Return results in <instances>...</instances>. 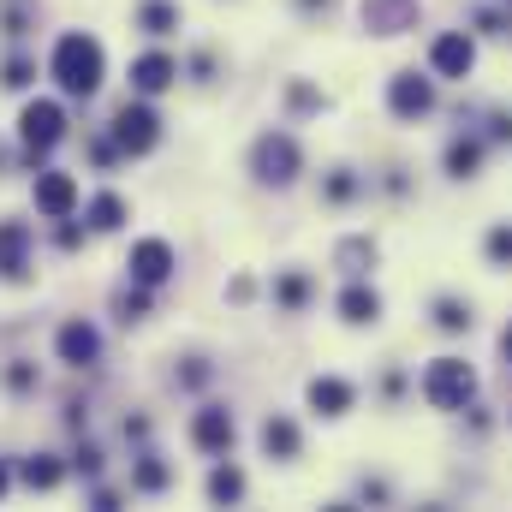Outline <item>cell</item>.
Segmentation results:
<instances>
[{
	"label": "cell",
	"mask_w": 512,
	"mask_h": 512,
	"mask_svg": "<svg viewBox=\"0 0 512 512\" xmlns=\"http://www.w3.org/2000/svg\"><path fill=\"white\" fill-rule=\"evenodd\" d=\"M48 72H54V84H60L66 96H96V90H102V78H108V54H102V42H96V36L66 30V36L54 42Z\"/></svg>",
	"instance_id": "6da1fadb"
},
{
	"label": "cell",
	"mask_w": 512,
	"mask_h": 512,
	"mask_svg": "<svg viewBox=\"0 0 512 512\" xmlns=\"http://www.w3.org/2000/svg\"><path fill=\"white\" fill-rule=\"evenodd\" d=\"M423 399H429L435 411H465V405L477 399V370H471L465 358H435V364L423 370Z\"/></svg>",
	"instance_id": "7a4b0ae2"
},
{
	"label": "cell",
	"mask_w": 512,
	"mask_h": 512,
	"mask_svg": "<svg viewBox=\"0 0 512 512\" xmlns=\"http://www.w3.org/2000/svg\"><path fill=\"white\" fill-rule=\"evenodd\" d=\"M251 173L262 185H292L298 173H304V149H298V137H286V131H262L251 143Z\"/></svg>",
	"instance_id": "3957f363"
},
{
	"label": "cell",
	"mask_w": 512,
	"mask_h": 512,
	"mask_svg": "<svg viewBox=\"0 0 512 512\" xmlns=\"http://www.w3.org/2000/svg\"><path fill=\"white\" fill-rule=\"evenodd\" d=\"M18 137H24L30 161H42V155L66 137V108H60V102H48V96L24 102V114H18Z\"/></svg>",
	"instance_id": "277c9868"
},
{
	"label": "cell",
	"mask_w": 512,
	"mask_h": 512,
	"mask_svg": "<svg viewBox=\"0 0 512 512\" xmlns=\"http://www.w3.org/2000/svg\"><path fill=\"white\" fill-rule=\"evenodd\" d=\"M155 143H161V120H155V108L126 102V108L114 114V149H120V155H149Z\"/></svg>",
	"instance_id": "5b68a950"
},
{
	"label": "cell",
	"mask_w": 512,
	"mask_h": 512,
	"mask_svg": "<svg viewBox=\"0 0 512 512\" xmlns=\"http://www.w3.org/2000/svg\"><path fill=\"white\" fill-rule=\"evenodd\" d=\"M387 108H393L399 120H423V114L435 108V78H429V72H393V78H387Z\"/></svg>",
	"instance_id": "8992f818"
},
{
	"label": "cell",
	"mask_w": 512,
	"mask_h": 512,
	"mask_svg": "<svg viewBox=\"0 0 512 512\" xmlns=\"http://www.w3.org/2000/svg\"><path fill=\"white\" fill-rule=\"evenodd\" d=\"M471 66H477V42L465 30H441L429 42V72L435 78H471Z\"/></svg>",
	"instance_id": "52a82bcc"
},
{
	"label": "cell",
	"mask_w": 512,
	"mask_h": 512,
	"mask_svg": "<svg viewBox=\"0 0 512 512\" xmlns=\"http://www.w3.org/2000/svg\"><path fill=\"white\" fill-rule=\"evenodd\" d=\"M358 18L370 36H405V30H417L423 6L417 0H358Z\"/></svg>",
	"instance_id": "ba28073f"
},
{
	"label": "cell",
	"mask_w": 512,
	"mask_h": 512,
	"mask_svg": "<svg viewBox=\"0 0 512 512\" xmlns=\"http://www.w3.org/2000/svg\"><path fill=\"white\" fill-rule=\"evenodd\" d=\"M54 352H60V364H72V370H90V364L102 358V334H96V322L72 316V322L54 334Z\"/></svg>",
	"instance_id": "9c48e42d"
},
{
	"label": "cell",
	"mask_w": 512,
	"mask_h": 512,
	"mask_svg": "<svg viewBox=\"0 0 512 512\" xmlns=\"http://www.w3.org/2000/svg\"><path fill=\"white\" fill-rule=\"evenodd\" d=\"M126 268H131V280H137V286H161V280H173L179 256H173V245H167V239H137Z\"/></svg>",
	"instance_id": "30bf717a"
},
{
	"label": "cell",
	"mask_w": 512,
	"mask_h": 512,
	"mask_svg": "<svg viewBox=\"0 0 512 512\" xmlns=\"http://www.w3.org/2000/svg\"><path fill=\"white\" fill-rule=\"evenodd\" d=\"M36 209L48 215V221H72V209H78V179L72 173H36Z\"/></svg>",
	"instance_id": "8fae6325"
},
{
	"label": "cell",
	"mask_w": 512,
	"mask_h": 512,
	"mask_svg": "<svg viewBox=\"0 0 512 512\" xmlns=\"http://www.w3.org/2000/svg\"><path fill=\"white\" fill-rule=\"evenodd\" d=\"M233 435H239V423H233V411H227V405H203V411L191 417V441H197L203 453H227V447H233Z\"/></svg>",
	"instance_id": "7c38bea8"
},
{
	"label": "cell",
	"mask_w": 512,
	"mask_h": 512,
	"mask_svg": "<svg viewBox=\"0 0 512 512\" xmlns=\"http://www.w3.org/2000/svg\"><path fill=\"white\" fill-rule=\"evenodd\" d=\"M173 78H179V60H173V54H161V48H149V54H137V60H131V90H137V96H161Z\"/></svg>",
	"instance_id": "4fadbf2b"
},
{
	"label": "cell",
	"mask_w": 512,
	"mask_h": 512,
	"mask_svg": "<svg viewBox=\"0 0 512 512\" xmlns=\"http://www.w3.org/2000/svg\"><path fill=\"white\" fill-rule=\"evenodd\" d=\"M334 310H340V322H346V328H376V322H382V292H376L370 280H352V286L340 292V304H334Z\"/></svg>",
	"instance_id": "5bb4252c"
},
{
	"label": "cell",
	"mask_w": 512,
	"mask_h": 512,
	"mask_svg": "<svg viewBox=\"0 0 512 512\" xmlns=\"http://www.w3.org/2000/svg\"><path fill=\"white\" fill-rule=\"evenodd\" d=\"M24 268H30V227L24 221H0V274L24 280Z\"/></svg>",
	"instance_id": "9a60e30c"
},
{
	"label": "cell",
	"mask_w": 512,
	"mask_h": 512,
	"mask_svg": "<svg viewBox=\"0 0 512 512\" xmlns=\"http://www.w3.org/2000/svg\"><path fill=\"white\" fill-rule=\"evenodd\" d=\"M304 399H310V411H322V417H346L352 411V382H340V376H316V382L304 387Z\"/></svg>",
	"instance_id": "2e32d148"
},
{
	"label": "cell",
	"mask_w": 512,
	"mask_h": 512,
	"mask_svg": "<svg viewBox=\"0 0 512 512\" xmlns=\"http://www.w3.org/2000/svg\"><path fill=\"white\" fill-rule=\"evenodd\" d=\"M298 447H304V435H298V423L274 411V417L262 423V453H268V459H298Z\"/></svg>",
	"instance_id": "e0dca14e"
},
{
	"label": "cell",
	"mask_w": 512,
	"mask_h": 512,
	"mask_svg": "<svg viewBox=\"0 0 512 512\" xmlns=\"http://www.w3.org/2000/svg\"><path fill=\"white\" fill-rule=\"evenodd\" d=\"M84 221H90L96 233H114V227L126 221V197H120V191H96L90 209H84Z\"/></svg>",
	"instance_id": "ac0fdd59"
},
{
	"label": "cell",
	"mask_w": 512,
	"mask_h": 512,
	"mask_svg": "<svg viewBox=\"0 0 512 512\" xmlns=\"http://www.w3.org/2000/svg\"><path fill=\"white\" fill-rule=\"evenodd\" d=\"M441 161H447V173H453V179H471V173L483 167V143H477V137H453Z\"/></svg>",
	"instance_id": "d6986e66"
},
{
	"label": "cell",
	"mask_w": 512,
	"mask_h": 512,
	"mask_svg": "<svg viewBox=\"0 0 512 512\" xmlns=\"http://www.w3.org/2000/svg\"><path fill=\"white\" fill-rule=\"evenodd\" d=\"M18 477H24L30 489H60V477H66V465H60L54 453H30V459L18 465Z\"/></svg>",
	"instance_id": "ffe728a7"
},
{
	"label": "cell",
	"mask_w": 512,
	"mask_h": 512,
	"mask_svg": "<svg viewBox=\"0 0 512 512\" xmlns=\"http://www.w3.org/2000/svg\"><path fill=\"white\" fill-rule=\"evenodd\" d=\"M137 30H149V36L179 30V6H173V0H143V6H137Z\"/></svg>",
	"instance_id": "44dd1931"
},
{
	"label": "cell",
	"mask_w": 512,
	"mask_h": 512,
	"mask_svg": "<svg viewBox=\"0 0 512 512\" xmlns=\"http://www.w3.org/2000/svg\"><path fill=\"white\" fill-rule=\"evenodd\" d=\"M239 495H245V471H239V465H215V471H209V501L233 507Z\"/></svg>",
	"instance_id": "7402d4cb"
},
{
	"label": "cell",
	"mask_w": 512,
	"mask_h": 512,
	"mask_svg": "<svg viewBox=\"0 0 512 512\" xmlns=\"http://www.w3.org/2000/svg\"><path fill=\"white\" fill-rule=\"evenodd\" d=\"M435 328H447V334H465V328H471V304H459V298H441V304H435Z\"/></svg>",
	"instance_id": "603a6c76"
},
{
	"label": "cell",
	"mask_w": 512,
	"mask_h": 512,
	"mask_svg": "<svg viewBox=\"0 0 512 512\" xmlns=\"http://www.w3.org/2000/svg\"><path fill=\"white\" fill-rule=\"evenodd\" d=\"M131 483H137V489H143V495H161V489H167V465H161V459H143V465H137V477H131Z\"/></svg>",
	"instance_id": "cb8c5ba5"
},
{
	"label": "cell",
	"mask_w": 512,
	"mask_h": 512,
	"mask_svg": "<svg viewBox=\"0 0 512 512\" xmlns=\"http://www.w3.org/2000/svg\"><path fill=\"white\" fill-rule=\"evenodd\" d=\"M364 262H376V245H370V239H346V245H340V268L364 274Z\"/></svg>",
	"instance_id": "d4e9b609"
},
{
	"label": "cell",
	"mask_w": 512,
	"mask_h": 512,
	"mask_svg": "<svg viewBox=\"0 0 512 512\" xmlns=\"http://www.w3.org/2000/svg\"><path fill=\"white\" fill-rule=\"evenodd\" d=\"M483 251H489V262H495V268H507V262H512V227H495Z\"/></svg>",
	"instance_id": "484cf974"
},
{
	"label": "cell",
	"mask_w": 512,
	"mask_h": 512,
	"mask_svg": "<svg viewBox=\"0 0 512 512\" xmlns=\"http://www.w3.org/2000/svg\"><path fill=\"white\" fill-rule=\"evenodd\" d=\"M274 292H280V304H292V310H298V304L310 298V280H304V274H286V280H280Z\"/></svg>",
	"instance_id": "4316f807"
},
{
	"label": "cell",
	"mask_w": 512,
	"mask_h": 512,
	"mask_svg": "<svg viewBox=\"0 0 512 512\" xmlns=\"http://www.w3.org/2000/svg\"><path fill=\"white\" fill-rule=\"evenodd\" d=\"M143 292H149V286H137V292H120V316H126V322H137V316L149 310V298H143Z\"/></svg>",
	"instance_id": "83f0119b"
},
{
	"label": "cell",
	"mask_w": 512,
	"mask_h": 512,
	"mask_svg": "<svg viewBox=\"0 0 512 512\" xmlns=\"http://www.w3.org/2000/svg\"><path fill=\"white\" fill-rule=\"evenodd\" d=\"M6 90H24L30 84V60H6V78H0Z\"/></svg>",
	"instance_id": "f1b7e54d"
},
{
	"label": "cell",
	"mask_w": 512,
	"mask_h": 512,
	"mask_svg": "<svg viewBox=\"0 0 512 512\" xmlns=\"http://www.w3.org/2000/svg\"><path fill=\"white\" fill-rule=\"evenodd\" d=\"M78 471H84V477H96V471H102V453H96V447H84V453H78Z\"/></svg>",
	"instance_id": "f546056e"
},
{
	"label": "cell",
	"mask_w": 512,
	"mask_h": 512,
	"mask_svg": "<svg viewBox=\"0 0 512 512\" xmlns=\"http://www.w3.org/2000/svg\"><path fill=\"white\" fill-rule=\"evenodd\" d=\"M501 358H507V370H512V328L501 334Z\"/></svg>",
	"instance_id": "4dcf8cb0"
},
{
	"label": "cell",
	"mask_w": 512,
	"mask_h": 512,
	"mask_svg": "<svg viewBox=\"0 0 512 512\" xmlns=\"http://www.w3.org/2000/svg\"><path fill=\"white\" fill-rule=\"evenodd\" d=\"M0 495H6V465H0Z\"/></svg>",
	"instance_id": "1f68e13d"
},
{
	"label": "cell",
	"mask_w": 512,
	"mask_h": 512,
	"mask_svg": "<svg viewBox=\"0 0 512 512\" xmlns=\"http://www.w3.org/2000/svg\"><path fill=\"white\" fill-rule=\"evenodd\" d=\"M304 6H328V0H304Z\"/></svg>",
	"instance_id": "d6a6232c"
}]
</instances>
